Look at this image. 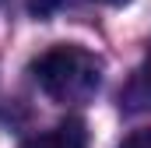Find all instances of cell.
I'll return each mask as SVG.
<instances>
[{
  "label": "cell",
  "mask_w": 151,
  "mask_h": 148,
  "mask_svg": "<svg viewBox=\"0 0 151 148\" xmlns=\"http://www.w3.org/2000/svg\"><path fill=\"white\" fill-rule=\"evenodd\" d=\"M32 74L49 99L63 106H81L102 88V57L77 42H60L32 64Z\"/></svg>",
  "instance_id": "1"
},
{
  "label": "cell",
  "mask_w": 151,
  "mask_h": 148,
  "mask_svg": "<svg viewBox=\"0 0 151 148\" xmlns=\"http://www.w3.org/2000/svg\"><path fill=\"white\" fill-rule=\"evenodd\" d=\"M21 148H88V131H84V120L67 116L60 120L56 127L49 131H39L32 138H25Z\"/></svg>",
  "instance_id": "2"
},
{
  "label": "cell",
  "mask_w": 151,
  "mask_h": 148,
  "mask_svg": "<svg viewBox=\"0 0 151 148\" xmlns=\"http://www.w3.org/2000/svg\"><path fill=\"white\" fill-rule=\"evenodd\" d=\"M67 4H77V0H32L28 4V11L39 14V18H49V14H56L60 7H67ZM91 4H109V7H123L127 0H91Z\"/></svg>",
  "instance_id": "3"
},
{
  "label": "cell",
  "mask_w": 151,
  "mask_h": 148,
  "mask_svg": "<svg viewBox=\"0 0 151 148\" xmlns=\"http://www.w3.org/2000/svg\"><path fill=\"white\" fill-rule=\"evenodd\" d=\"M116 148H151V127H137V131H130Z\"/></svg>",
  "instance_id": "4"
},
{
  "label": "cell",
  "mask_w": 151,
  "mask_h": 148,
  "mask_svg": "<svg viewBox=\"0 0 151 148\" xmlns=\"http://www.w3.org/2000/svg\"><path fill=\"white\" fill-rule=\"evenodd\" d=\"M141 78H144V85H148V92H151V49H148V57H144V67H141Z\"/></svg>",
  "instance_id": "5"
},
{
  "label": "cell",
  "mask_w": 151,
  "mask_h": 148,
  "mask_svg": "<svg viewBox=\"0 0 151 148\" xmlns=\"http://www.w3.org/2000/svg\"><path fill=\"white\" fill-rule=\"evenodd\" d=\"M0 4H4V0H0Z\"/></svg>",
  "instance_id": "6"
}]
</instances>
